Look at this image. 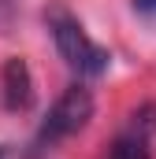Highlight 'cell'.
Wrapping results in <instances>:
<instances>
[{
    "label": "cell",
    "instance_id": "cell-1",
    "mask_svg": "<svg viewBox=\"0 0 156 159\" xmlns=\"http://www.w3.org/2000/svg\"><path fill=\"white\" fill-rule=\"evenodd\" d=\"M45 22H48V34H52V41H56L60 59L75 70L78 78H100V74H108L112 52L89 37L85 26L78 22L63 4H52V7L45 11Z\"/></svg>",
    "mask_w": 156,
    "mask_h": 159
},
{
    "label": "cell",
    "instance_id": "cell-2",
    "mask_svg": "<svg viewBox=\"0 0 156 159\" xmlns=\"http://www.w3.org/2000/svg\"><path fill=\"white\" fill-rule=\"evenodd\" d=\"M93 119V93L85 85H71L60 93V100L48 107V115L41 119L37 133H34V148H52L63 137L78 133L85 122Z\"/></svg>",
    "mask_w": 156,
    "mask_h": 159
},
{
    "label": "cell",
    "instance_id": "cell-3",
    "mask_svg": "<svg viewBox=\"0 0 156 159\" xmlns=\"http://www.w3.org/2000/svg\"><path fill=\"white\" fill-rule=\"evenodd\" d=\"M153 137H156V104H145L119 129V137L108 148V159H153Z\"/></svg>",
    "mask_w": 156,
    "mask_h": 159
},
{
    "label": "cell",
    "instance_id": "cell-4",
    "mask_svg": "<svg viewBox=\"0 0 156 159\" xmlns=\"http://www.w3.org/2000/svg\"><path fill=\"white\" fill-rule=\"evenodd\" d=\"M0 96H4L7 111H26L34 104V78H30L26 59L11 56L4 63V70H0Z\"/></svg>",
    "mask_w": 156,
    "mask_h": 159
},
{
    "label": "cell",
    "instance_id": "cell-5",
    "mask_svg": "<svg viewBox=\"0 0 156 159\" xmlns=\"http://www.w3.org/2000/svg\"><path fill=\"white\" fill-rule=\"evenodd\" d=\"M134 4V11H141V15H156V0H130Z\"/></svg>",
    "mask_w": 156,
    "mask_h": 159
},
{
    "label": "cell",
    "instance_id": "cell-6",
    "mask_svg": "<svg viewBox=\"0 0 156 159\" xmlns=\"http://www.w3.org/2000/svg\"><path fill=\"white\" fill-rule=\"evenodd\" d=\"M15 7H19V0H0V22H7Z\"/></svg>",
    "mask_w": 156,
    "mask_h": 159
}]
</instances>
